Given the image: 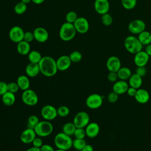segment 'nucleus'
<instances>
[{"label": "nucleus", "mask_w": 151, "mask_h": 151, "mask_svg": "<svg viewBox=\"0 0 151 151\" xmlns=\"http://www.w3.org/2000/svg\"><path fill=\"white\" fill-rule=\"evenodd\" d=\"M40 73L43 76L50 77L55 76L58 71L56 60L52 57L44 56L38 63Z\"/></svg>", "instance_id": "1"}, {"label": "nucleus", "mask_w": 151, "mask_h": 151, "mask_svg": "<svg viewBox=\"0 0 151 151\" xmlns=\"http://www.w3.org/2000/svg\"><path fill=\"white\" fill-rule=\"evenodd\" d=\"M73 141L71 136H68L63 132L55 134L54 139V143L57 149L68 150L73 147Z\"/></svg>", "instance_id": "2"}, {"label": "nucleus", "mask_w": 151, "mask_h": 151, "mask_svg": "<svg viewBox=\"0 0 151 151\" xmlns=\"http://www.w3.org/2000/svg\"><path fill=\"white\" fill-rule=\"evenodd\" d=\"M76 32L73 24L65 22L61 25L60 28L59 36L63 41H69L74 38Z\"/></svg>", "instance_id": "3"}, {"label": "nucleus", "mask_w": 151, "mask_h": 151, "mask_svg": "<svg viewBox=\"0 0 151 151\" xmlns=\"http://www.w3.org/2000/svg\"><path fill=\"white\" fill-rule=\"evenodd\" d=\"M124 46L129 52L133 54L142 51L143 47V45L140 43L137 37L133 35H129L126 37L124 41Z\"/></svg>", "instance_id": "4"}, {"label": "nucleus", "mask_w": 151, "mask_h": 151, "mask_svg": "<svg viewBox=\"0 0 151 151\" xmlns=\"http://www.w3.org/2000/svg\"><path fill=\"white\" fill-rule=\"evenodd\" d=\"M54 127L50 121L42 120L36 125L34 130L37 136L45 137L49 136L53 132Z\"/></svg>", "instance_id": "5"}, {"label": "nucleus", "mask_w": 151, "mask_h": 151, "mask_svg": "<svg viewBox=\"0 0 151 151\" xmlns=\"http://www.w3.org/2000/svg\"><path fill=\"white\" fill-rule=\"evenodd\" d=\"M21 100L25 105L34 106L38 103V97L35 91L28 88L23 91L22 93Z\"/></svg>", "instance_id": "6"}, {"label": "nucleus", "mask_w": 151, "mask_h": 151, "mask_svg": "<svg viewBox=\"0 0 151 151\" xmlns=\"http://www.w3.org/2000/svg\"><path fill=\"white\" fill-rule=\"evenodd\" d=\"M103 97L99 94L93 93L89 95L86 100V104L90 109H97L103 104Z\"/></svg>", "instance_id": "7"}, {"label": "nucleus", "mask_w": 151, "mask_h": 151, "mask_svg": "<svg viewBox=\"0 0 151 151\" xmlns=\"http://www.w3.org/2000/svg\"><path fill=\"white\" fill-rule=\"evenodd\" d=\"M90 116L87 112L80 111L74 116L73 122L76 127L85 128L90 123Z\"/></svg>", "instance_id": "8"}, {"label": "nucleus", "mask_w": 151, "mask_h": 151, "mask_svg": "<svg viewBox=\"0 0 151 151\" xmlns=\"http://www.w3.org/2000/svg\"><path fill=\"white\" fill-rule=\"evenodd\" d=\"M41 115L45 120H53L58 116L57 109L50 104L45 105L41 110Z\"/></svg>", "instance_id": "9"}, {"label": "nucleus", "mask_w": 151, "mask_h": 151, "mask_svg": "<svg viewBox=\"0 0 151 151\" xmlns=\"http://www.w3.org/2000/svg\"><path fill=\"white\" fill-rule=\"evenodd\" d=\"M146 28V24L142 19H136L132 21L128 25L129 31L133 34H139Z\"/></svg>", "instance_id": "10"}, {"label": "nucleus", "mask_w": 151, "mask_h": 151, "mask_svg": "<svg viewBox=\"0 0 151 151\" xmlns=\"http://www.w3.org/2000/svg\"><path fill=\"white\" fill-rule=\"evenodd\" d=\"M25 32L19 26L12 27L9 31V39L15 43H18L24 40Z\"/></svg>", "instance_id": "11"}, {"label": "nucleus", "mask_w": 151, "mask_h": 151, "mask_svg": "<svg viewBox=\"0 0 151 151\" xmlns=\"http://www.w3.org/2000/svg\"><path fill=\"white\" fill-rule=\"evenodd\" d=\"M73 25L76 31L81 34L87 33L89 29L88 21L84 17H78Z\"/></svg>", "instance_id": "12"}, {"label": "nucleus", "mask_w": 151, "mask_h": 151, "mask_svg": "<svg viewBox=\"0 0 151 151\" xmlns=\"http://www.w3.org/2000/svg\"><path fill=\"white\" fill-rule=\"evenodd\" d=\"M37 136L34 129L27 127L22 132L20 135V140L24 144H29L32 142Z\"/></svg>", "instance_id": "13"}, {"label": "nucleus", "mask_w": 151, "mask_h": 151, "mask_svg": "<svg viewBox=\"0 0 151 151\" xmlns=\"http://www.w3.org/2000/svg\"><path fill=\"white\" fill-rule=\"evenodd\" d=\"M95 11L100 15L108 13L110 9L109 0H95L94 3Z\"/></svg>", "instance_id": "14"}, {"label": "nucleus", "mask_w": 151, "mask_h": 151, "mask_svg": "<svg viewBox=\"0 0 151 151\" xmlns=\"http://www.w3.org/2000/svg\"><path fill=\"white\" fill-rule=\"evenodd\" d=\"M150 56L145 51H140L134 54V63L137 67L145 66L149 60Z\"/></svg>", "instance_id": "15"}, {"label": "nucleus", "mask_w": 151, "mask_h": 151, "mask_svg": "<svg viewBox=\"0 0 151 151\" xmlns=\"http://www.w3.org/2000/svg\"><path fill=\"white\" fill-rule=\"evenodd\" d=\"M71 61L69 57V55H63L60 56L56 60V64L58 70L64 71L67 70L71 66Z\"/></svg>", "instance_id": "16"}, {"label": "nucleus", "mask_w": 151, "mask_h": 151, "mask_svg": "<svg viewBox=\"0 0 151 151\" xmlns=\"http://www.w3.org/2000/svg\"><path fill=\"white\" fill-rule=\"evenodd\" d=\"M121 67V61L116 56L110 57L106 61V67L109 71L117 72Z\"/></svg>", "instance_id": "17"}, {"label": "nucleus", "mask_w": 151, "mask_h": 151, "mask_svg": "<svg viewBox=\"0 0 151 151\" xmlns=\"http://www.w3.org/2000/svg\"><path fill=\"white\" fill-rule=\"evenodd\" d=\"M34 39L41 43L45 42L47 41L49 37V34L48 31L43 27H37L36 28L34 31Z\"/></svg>", "instance_id": "18"}, {"label": "nucleus", "mask_w": 151, "mask_h": 151, "mask_svg": "<svg viewBox=\"0 0 151 151\" xmlns=\"http://www.w3.org/2000/svg\"><path fill=\"white\" fill-rule=\"evenodd\" d=\"M86 136L89 138L96 137L100 132V126L96 122H90L85 127Z\"/></svg>", "instance_id": "19"}, {"label": "nucleus", "mask_w": 151, "mask_h": 151, "mask_svg": "<svg viewBox=\"0 0 151 151\" xmlns=\"http://www.w3.org/2000/svg\"><path fill=\"white\" fill-rule=\"evenodd\" d=\"M129 87V84L126 81L119 80L114 83L113 91L119 95L122 94L127 92Z\"/></svg>", "instance_id": "20"}, {"label": "nucleus", "mask_w": 151, "mask_h": 151, "mask_svg": "<svg viewBox=\"0 0 151 151\" xmlns=\"http://www.w3.org/2000/svg\"><path fill=\"white\" fill-rule=\"evenodd\" d=\"M134 97L137 103L140 104H145L149 100L150 95L146 90L138 88Z\"/></svg>", "instance_id": "21"}, {"label": "nucleus", "mask_w": 151, "mask_h": 151, "mask_svg": "<svg viewBox=\"0 0 151 151\" xmlns=\"http://www.w3.org/2000/svg\"><path fill=\"white\" fill-rule=\"evenodd\" d=\"M25 71L26 75L30 78L35 77L40 73L38 64L32 63H29L27 65Z\"/></svg>", "instance_id": "22"}, {"label": "nucleus", "mask_w": 151, "mask_h": 151, "mask_svg": "<svg viewBox=\"0 0 151 151\" xmlns=\"http://www.w3.org/2000/svg\"><path fill=\"white\" fill-rule=\"evenodd\" d=\"M17 83L20 90L24 91L29 88L30 80L27 75H21L17 80Z\"/></svg>", "instance_id": "23"}, {"label": "nucleus", "mask_w": 151, "mask_h": 151, "mask_svg": "<svg viewBox=\"0 0 151 151\" xmlns=\"http://www.w3.org/2000/svg\"><path fill=\"white\" fill-rule=\"evenodd\" d=\"M17 50L18 52L22 55H26L31 51V47L29 42L22 40L17 43Z\"/></svg>", "instance_id": "24"}, {"label": "nucleus", "mask_w": 151, "mask_h": 151, "mask_svg": "<svg viewBox=\"0 0 151 151\" xmlns=\"http://www.w3.org/2000/svg\"><path fill=\"white\" fill-rule=\"evenodd\" d=\"M129 80V85L130 87H134L136 89L140 88L142 85V77L137 75V74H132Z\"/></svg>", "instance_id": "25"}, {"label": "nucleus", "mask_w": 151, "mask_h": 151, "mask_svg": "<svg viewBox=\"0 0 151 151\" xmlns=\"http://www.w3.org/2000/svg\"><path fill=\"white\" fill-rule=\"evenodd\" d=\"M16 100V97L14 93L7 91L2 96V101L3 104L8 107L12 106Z\"/></svg>", "instance_id": "26"}, {"label": "nucleus", "mask_w": 151, "mask_h": 151, "mask_svg": "<svg viewBox=\"0 0 151 151\" xmlns=\"http://www.w3.org/2000/svg\"><path fill=\"white\" fill-rule=\"evenodd\" d=\"M119 80H129L132 73L130 69L126 67H121V68L117 72Z\"/></svg>", "instance_id": "27"}, {"label": "nucleus", "mask_w": 151, "mask_h": 151, "mask_svg": "<svg viewBox=\"0 0 151 151\" xmlns=\"http://www.w3.org/2000/svg\"><path fill=\"white\" fill-rule=\"evenodd\" d=\"M137 38L143 45H147L151 43V32L145 30L138 34Z\"/></svg>", "instance_id": "28"}, {"label": "nucleus", "mask_w": 151, "mask_h": 151, "mask_svg": "<svg viewBox=\"0 0 151 151\" xmlns=\"http://www.w3.org/2000/svg\"><path fill=\"white\" fill-rule=\"evenodd\" d=\"M76 128V126L73 122H67L63 125L62 132L68 136H72L74 135Z\"/></svg>", "instance_id": "29"}, {"label": "nucleus", "mask_w": 151, "mask_h": 151, "mask_svg": "<svg viewBox=\"0 0 151 151\" xmlns=\"http://www.w3.org/2000/svg\"><path fill=\"white\" fill-rule=\"evenodd\" d=\"M42 57L41 53L36 50L31 51L28 54V59L29 63H32L38 64Z\"/></svg>", "instance_id": "30"}, {"label": "nucleus", "mask_w": 151, "mask_h": 151, "mask_svg": "<svg viewBox=\"0 0 151 151\" xmlns=\"http://www.w3.org/2000/svg\"><path fill=\"white\" fill-rule=\"evenodd\" d=\"M87 144L84 139H74L73 141V147L77 151H81Z\"/></svg>", "instance_id": "31"}, {"label": "nucleus", "mask_w": 151, "mask_h": 151, "mask_svg": "<svg viewBox=\"0 0 151 151\" xmlns=\"http://www.w3.org/2000/svg\"><path fill=\"white\" fill-rule=\"evenodd\" d=\"M27 9V4L22 2H19L15 4L14 6V11L18 15H22L25 12Z\"/></svg>", "instance_id": "32"}, {"label": "nucleus", "mask_w": 151, "mask_h": 151, "mask_svg": "<svg viewBox=\"0 0 151 151\" xmlns=\"http://www.w3.org/2000/svg\"><path fill=\"white\" fill-rule=\"evenodd\" d=\"M121 3L122 6L124 9L130 10L136 6L137 0H121Z\"/></svg>", "instance_id": "33"}, {"label": "nucleus", "mask_w": 151, "mask_h": 151, "mask_svg": "<svg viewBox=\"0 0 151 151\" xmlns=\"http://www.w3.org/2000/svg\"><path fill=\"white\" fill-rule=\"evenodd\" d=\"M40 120L37 116L34 114L29 116L27 120L28 127L34 129L36 126V125L40 122Z\"/></svg>", "instance_id": "34"}, {"label": "nucleus", "mask_w": 151, "mask_h": 151, "mask_svg": "<svg viewBox=\"0 0 151 151\" xmlns=\"http://www.w3.org/2000/svg\"><path fill=\"white\" fill-rule=\"evenodd\" d=\"M57 110L58 116L61 117H65L68 116L70 113V109L66 106H61L57 109Z\"/></svg>", "instance_id": "35"}, {"label": "nucleus", "mask_w": 151, "mask_h": 151, "mask_svg": "<svg viewBox=\"0 0 151 151\" xmlns=\"http://www.w3.org/2000/svg\"><path fill=\"white\" fill-rule=\"evenodd\" d=\"M69 57L72 63H78L82 59V54L78 51H74L70 53L69 55Z\"/></svg>", "instance_id": "36"}, {"label": "nucleus", "mask_w": 151, "mask_h": 151, "mask_svg": "<svg viewBox=\"0 0 151 151\" xmlns=\"http://www.w3.org/2000/svg\"><path fill=\"white\" fill-rule=\"evenodd\" d=\"M101 20L102 24L105 26H110V25H111L113 21L112 16L109 13L101 15Z\"/></svg>", "instance_id": "37"}, {"label": "nucleus", "mask_w": 151, "mask_h": 151, "mask_svg": "<svg viewBox=\"0 0 151 151\" xmlns=\"http://www.w3.org/2000/svg\"><path fill=\"white\" fill-rule=\"evenodd\" d=\"M77 14L74 11H70L67 13L65 15V19L66 22L74 24V22L76 21V20L77 19Z\"/></svg>", "instance_id": "38"}, {"label": "nucleus", "mask_w": 151, "mask_h": 151, "mask_svg": "<svg viewBox=\"0 0 151 151\" xmlns=\"http://www.w3.org/2000/svg\"><path fill=\"white\" fill-rule=\"evenodd\" d=\"M73 136L76 139H84L86 136L85 129L77 127Z\"/></svg>", "instance_id": "39"}, {"label": "nucleus", "mask_w": 151, "mask_h": 151, "mask_svg": "<svg viewBox=\"0 0 151 151\" xmlns=\"http://www.w3.org/2000/svg\"><path fill=\"white\" fill-rule=\"evenodd\" d=\"M8 91L11 92L12 93L15 94L18 91L19 88L17 83V82H9L7 84Z\"/></svg>", "instance_id": "40"}, {"label": "nucleus", "mask_w": 151, "mask_h": 151, "mask_svg": "<svg viewBox=\"0 0 151 151\" xmlns=\"http://www.w3.org/2000/svg\"><path fill=\"white\" fill-rule=\"evenodd\" d=\"M119 99V94H117L116 93L114 92L113 91L110 92L107 95V100L108 101L111 103H116Z\"/></svg>", "instance_id": "41"}, {"label": "nucleus", "mask_w": 151, "mask_h": 151, "mask_svg": "<svg viewBox=\"0 0 151 151\" xmlns=\"http://www.w3.org/2000/svg\"><path fill=\"white\" fill-rule=\"evenodd\" d=\"M107 78L109 81L112 83H115L119 79L117 72L114 71H109L107 76Z\"/></svg>", "instance_id": "42"}, {"label": "nucleus", "mask_w": 151, "mask_h": 151, "mask_svg": "<svg viewBox=\"0 0 151 151\" xmlns=\"http://www.w3.org/2000/svg\"><path fill=\"white\" fill-rule=\"evenodd\" d=\"M34 40V35L33 32H31V31L25 32L23 40L30 43Z\"/></svg>", "instance_id": "43"}, {"label": "nucleus", "mask_w": 151, "mask_h": 151, "mask_svg": "<svg viewBox=\"0 0 151 151\" xmlns=\"http://www.w3.org/2000/svg\"><path fill=\"white\" fill-rule=\"evenodd\" d=\"M135 73L139 75V76L143 77L145 76L147 74V69L146 68L145 66L142 67H137V68L136 69Z\"/></svg>", "instance_id": "44"}, {"label": "nucleus", "mask_w": 151, "mask_h": 151, "mask_svg": "<svg viewBox=\"0 0 151 151\" xmlns=\"http://www.w3.org/2000/svg\"><path fill=\"white\" fill-rule=\"evenodd\" d=\"M31 143H32L33 146L36 147H38V148H40L42 146V145L44 144L43 141L41 139V137H38V136H37L34 139V140L32 141V142Z\"/></svg>", "instance_id": "45"}, {"label": "nucleus", "mask_w": 151, "mask_h": 151, "mask_svg": "<svg viewBox=\"0 0 151 151\" xmlns=\"http://www.w3.org/2000/svg\"><path fill=\"white\" fill-rule=\"evenodd\" d=\"M7 84L5 81H0V96H2L8 91Z\"/></svg>", "instance_id": "46"}, {"label": "nucleus", "mask_w": 151, "mask_h": 151, "mask_svg": "<svg viewBox=\"0 0 151 151\" xmlns=\"http://www.w3.org/2000/svg\"><path fill=\"white\" fill-rule=\"evenodd\" d=\"M40 151H55L54 147L48 144H43L40 147Z\"/></svg>", "instance_id": "47"}, {"label": "nucleus", "mask_w": 151, "mask_h": 151, "mask_svg": "<svg viewBox=\"0 0 151 151\" xmlns=\"http://www.w3.org/2000/svg\"><path fill=\"white\" fill-rule=\"evenodd\" d=\"M137 90L136 88H134V87H129L127 90V94L130 96V97H134L136 93V91H137Z\"/></svg>", "instance_id": "48"}, {"label": "nucleus", "mask_w": 151, "mask_h": 151, "mask_svg": "<svg viewBox=\"0 0 151 151\" xmlns=\"http://www.w3.org/2000/svg\"><path fill=\"white\" fill-rule=\"evenodd\" d=\"M81 151H94V149L91 145L89 144H86Z\"/></svg>", "instance_id": "49"}, {"label": "nucleus", "mask_w": 151, "mask_h": 151, "mask_svg": "<svg viewBox=\"0 0 151 151\" xmlns=\"http://www.w3.org/2000/svg\"><path fill=\"white\" fill-rule=\"evenodd\" d=\"M145 51L149 56H151V43L146 45Z\"/></svg>", "instance_id": "50"}, {"label": "nucleus", "mask_w": 151, "mask_h": 151, "mask_svg": "<svg viewBox=\"0 0 151 151\" xmlns=\"http://www.w3.org/2000/svg\"><path fill=\"white\" fill-rule=\"evenodd\" d=\"M25 151H40V148L32 146V147L27 149Z\"/></svg>", "instance_id": "51"}, {"label": "nucleus", "mask_w": 151, "mask_h": 151, "mask_svg": "<svg viewBox=\"0 0 151 151\" xmlns=\"http://www.w3.org/2000/svg\"><path fill=\"white\" fill-rule=\"evenodd\" d=\"M44 1H45V0H31V1H32L34 4H37V5L42 4V2H44Z\"/></svg>", "instance_id": "52"}, {"label": "nucleus", "mask_w": 151, "mask_h": 151, "mask_svg": "<svg viewBox=\"0 0 151 151\" xmlns=\"http://www.w3.org/2000/svg\"><path fill=\"white\" fill-rule=\"evenodd\" d=\"M31 0H21V2H24V3L26 4H27L29 3V2H31Z\"/></svg>", "instance_id": "53"}, {"label": "nucleus", "mask_w": 151, "mask_h": 151, "mask_svg": "<svg viewBox=\"0 0 151 151\" xmlns=\"http://www.w3.org/2000/svg\"><path fill=\"white\" fill-rule=\"evenodd\" d=\"M55 151H67V150H62V149H57V150H55Z\"/></svg>", "instance_id": "54"}, {"label": "nucleus", "mask_w": 151, "mask_h": 151, "mask_svg": "<svg viewBox=\"0 0 151 151\" xmlns=\"http://www.w3.org/2000/svg\"><path fill=\"white\" fill-rule=\"evenodd\" d=\"M4 151H9V150H4Z\"/></svg>", "instance_id": "55"}]
</instances>
